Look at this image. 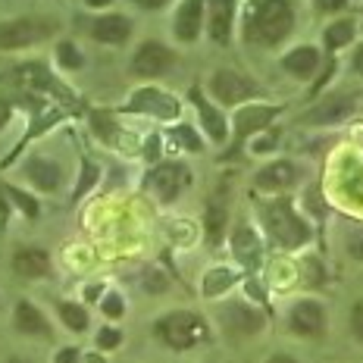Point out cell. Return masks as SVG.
Instances as JSON below:
<instances>
[{
  "mask_svg": "<svg viewBox=\"0 0 363 363\" xmlns=\"http://www.w3.org/2000/svg\"><path fill=\"white\" fill-rule=\"evenodd\" d=\"M291 32V6L289 0H260L247 19V38L263 44H276Z\"/></svg>",
  "mask_w": 363,
  "mask_h": 363,
  "instance_id": "obj_1",
  "label": "cell"
},
{
  "mask_svg": "<svg viewBox=\"0 0 363 363\" xmlns=\"http://www.w3.org/2000/svg\"><path fill=\"white\" fill-rule=\"evenodd\" d=\"M263 216H267V229L269 235L279 241L282 247H301L304 241L310 238V229L304 225V219L291 210L289 201H276L269 203L267 210H263Z\"/></svg>",
  "mask_w": 363,
  "mask_h": 363,
  "instance_id": "obj_2",
  "label": "cell"
},
{
  "mask_svg": "<svg viewBox=\"0 0 363 363\" xmlns=\"http://www.w3.org/2000/svg\"><path fill=\"white\" fill-rule=\"evenodd\" d=\"M157 332H160V338L169 347H179L182 351V347L198 345L201 338L207 335V326H203V320L194 313H172L157 323Z\"/></svg>",
  "mask_w": 363,
  "mask_h": 363,
  "instance_id": "obj_3",
  "label": "cell"
},
{
  "mask_svg": "<svg viewBox=\"0 0 363 363\" xmlns=\"http://www.w3.org/2000/svg\"><path fill=\"white\" fill-rule=\"evenodd\" d=\"M213 94L219 97L223 104H238V101H245V97H251L254 94V82H247L245 75H238V72H216L213 75Z\"/></svg>",
  "mask_w": 363,
  "mask_h": 363,
  "instance_id": "obj_4",
  "label": "cell"
},
{
  "mask_svg": "<svg viewBox=\"0 0 363 363\" xmlns=\"http://www.w3.org/2000/svg\"><path fill=\"white\" fill-rule=\"evenodd\" d=\"M185 182H188V172L182 169V166H176V163H163V166H157V169L150 172V188H154L163 201L179 198V191L185 188Z\"/></svg>",
  "mask_w": 363,
  "mask_h": 363,
  "instance_id": "obj_5",
  "label": "cell"
},
{
  "mask_svg": "<svg viewBox=\"0 0 363 363\" xmlns=\"http://www.w3.org/2000/svg\"><path fill=\"white\" fill-rule=\"evenodd\" d=\"M169 63H172L169 50H166L163 44H157V41H147V44H141L138 54H135L132 69L141 72V75H160V72L169 69Z\"/></svg>",
  "mask_w": 363,
  "mask_h": 363,
  "instance_id": "obj_6",
  "label": "cell"
},
{
  "mask_svg": "<svg viewBox=\"0 0 363 363\" xmlns=\"http://www.w3.org/2000/svg\"><path fill=\"white\" fill-rule=\"evenodd\" d=\"M128 107L138 110V113H154V116H160V119H172L179 113V104L172 101L169 94H163V91H154V88L138 91V94L132 97V104H128Z\"/></svg>",
  "mask_w": 363,
  "mask_h": 363,
  "instance_id": "obj_7",
  "label": "cell"
},
{
  "mask_svg": "<svg viewBox=\"0 0 363 363\" xmlns=\"http://www.w3.org/2000/svg\"><path fill=\"white\" fill-rule=\"evenodd\" d=\"M223 326L229 332H238V335H254L263 329V316L247 304H229L223 310Z\"/></svg>",
  "mask_w": 363,
  "mask_h": 363,
  "instance_id": "obj_8",
  "label": "cell"
},
{
  "mask_svg": "<svg viewBox=\"0 0 363 363\" xmlns=\"http://www.w3.org/2000/svg\"><path fill=\"white\" fill-rule=\"evenodd\" d=\"M291 329L298 335H320L323 332V307L316 301H301L291 310Z\"/></svg>",
  "mask_w": 363,
  "mask_h": 363,
  "instance_id": "obj_9",
  "label": "cell"
},
{
  "mask_svg": "<svg viewBox=\"0 0 363 363\" xmlns=\"http://www.w3.org/2000/svg\"><path fill=\"white\" fill-rule=\"evenodd\" d=\"M201 19H203V0H185L176 13V35L182 41H194L201 32Z\"/></svg>",
  "mask_w": 363,
  "mask_h": 363,
  "instance_id": "obj_10",
  "label": "cell"
},
{
  "mask_svg": "<svg viewBox=\"0 0 363 363\" xmlns=\"http://www.w3.org/2000/svg\"><path fill=\"white\" fill-rule=\"evenodd\" d=\"M232 16H235V0H210V35H213V41H229Z\"/></svg>",
  "mask_w": 363,
  "mask_h": 363,
  "instance_id": "obj_11",
  "label": "cell"
},
{
  "mask_svg": "<svg viewBox=\"0 0 363 363\" xmlns=\"http://www.w3.org/2000/svg\"><path fill=\"white\" fill-rule=\"evenodd\" d=\"M294 179H298V172H294L291 163H272L267 169L257 172V188H263V191H279V188H289Z\"/></svg>",
  "mask_w": 363,
  "mask_h": 363,
  "instance_id": "obj_12",
  "label": "cell"
},
{
  "mask_svg": "<svg viewBox=\"0 0 363 363\" xmlns=\"http://www.w3.org/2000/svg\"><path fill=\"white\" fill-rule=\"evenodd\" d=\"M91 32H94V38L104 41V44H119L132 35V22H128L125 16H104V19L94 22Z\"/></svg>",
  "mask_w": 363,
  "mask_h": 363,
  "instance_id": "obj_13",
  "label": "cell"
},
{
  "mask_svg": "<svg viewBox=\"0 0 363 363\" xmlns=\"http://www.w3.org/2000/svg\"><path fill=\"white\" fill-rule=\"evenodd\" d=\"M41 35L32 22H4L0 26V48H26Z\"/></svg>",
  "mask_w": 363,
  "mask_h": 363,
  "instance_id": "obj_14",
  "label": "cell"
},
{
  "mask_svg": "<svg viewBox=\"0 0 363 363\" xmlns=\"http://www.w3.org/2000/svg\"><path fill=\"white\" fill-rule=\"evenodd\" d=\"M351 107H354L351 97H332V101H326V104H320V107L310 110L304 116V123H335V119L347 116Z\"/></svg>",
  "mask_w": 363,
  "mask_h": 363,
  "instance_id": "obj_15",
  "label": "cell"
},
{
  "mask_svg": "<svg viewBox=\"0 0 363 363\" xmlns=\"http://www.w3.org/2000/svg\"><path fill=\"white\" fill-rule=\"evenodd\" d=\"M272 116H276V107H245V110H238V116H235L238 138H245V135H251V132H257V128H263Z\"/></svg>",
  "mask_w": 363,
  "mask_h": 363,
  "instance_id": "obj_16",
  "label": "cell"
},
{
  "mask_svg": "<svg viewBox=\"0 0 363 363\" xmlns=\"http://www.w3.org/2000/svg\"><path fill=\"white\" fill-rule=\"evenodd\" d=\"M232 247H235V257L245 263V267H257V263H260V241H257V235L247 229V225H241L235 232Z\"/></svg>",
  "mask_w": 363,
  "mask_h": 363,
  "instance_id": "obj_17",
  "label": "cell"
},
{
  "mask_svg": "<svg viewBox=\"0 0 363 363\" xmlns=\"http://www.w3.org/2000/svg\"><path fill=\"white\" fill-rule=\"evenodd\" d=\"M26 172H28V179H32L38 188H44V191H54V188L60 185V169H57L54 163L41 160V157L28 160L26 163Z\"/></svg>",
  "mask_w": 363,
  "mask_h": 363,
  "instance_id": "obj_18",
  "label": "cell"
},
{
  "mask_svg": "<svg viewBox=\"0 0 363 363\" xmlns=\"http://www.w3.org/2000/svg\"><path fill=\"white\" fill-rule=\"evenodd\" d=\"M13 267H16L19 276L35 279V276H44V272L50 269V260L44 251H19L16 260H13Z\"/></svg>",
  "mask_w": 363,
  "mask_h": 363,
  "instance_id": "obj_19",
  "label": "cell"
},
{
  "mask_svg": "<svg viewBox=\"0 0 363 363\" xmlns=\"http://www.w3.org/2000/svg\"><path fill=\"white\" fill-rule=\"evenodd\" d=\"M316 63H320V54H316L313 48H294L291 54H285L282 66L294 75H310L316 69Z\"/></svg>",
  "mask_w": 363,
  "mask_h": 363,
  "instance_id": "obj_20",
  "label": "cell"
},
{
  "mask_svg": "<svg viewBox=\"0 0 363 363\" xmlns=\"http://www.w3.org/2000/svg\"><path fill=\"white\" fill-rule=\"evenodd\" d=\"M16 326L22 332H28V335H48V323H44V316L38 313L32 304H26V301L16 307Z\"/></svg>",
  "mask_w": 363,
  "mask_h": 363,
  "instance_id": "obj_21",
  "label": "cell"
},
{
  "mask_svg": "<svg viewBox=\"0 0 363 363\" xmlns=\"http://www.w3.org/2000/svg\"><path fill=\"white\" fill-rule=\"evenodd\" d=\"M198 113H201L203 128L210 132V138H213V141H223V138H225V119L219 116V113L210 107V104H203V101H198Z\"/></svg>",
  "mask_w": 363,
  "mask_h": 363,
  "instance_id": "obj_22",
  "label": "cell"
},
{
  "mask_svg": "<svg viewBox=\"0 0 363 363\" xmlns=\"http://www.w3.org/2000/svg\"><path fill=\"white\" fill-rule=\"evenodd\" d=\"M351 38H354V22H351V19L332 22V26L326 28V48H329V50H338V48H345Z\"/></svg>",
  "mask_w": 363,
  "mask_h": 363,
  "instance_id": "obj_23",
  "label": "cell"
},
{
  "mask_svg": "<svg viewBox=\"0 0 363 363\" xmlns=\"http://www.w3.org/2000/svg\"><path fill=\"white\" fill-rule=\"evenodd\" d=\"M232 282H235V276H232L229 269H213L207 279H203V294H219V291L229 289Z\"/></svg>",
  "mask_w": 363,
  "mask_h": 363,
  "instance_id": "obj_24",
  "label": "cell"
},
{
  "mask_svg": "<svg viewBox=\"0 0 363 363\" xmlns=\"http://www.w3.org/2000/svg\"><path fill=\"white\" fill-rule=\"evenodd\" d=\"M60 316H63V323L69 329H75V332H82L88 326V313L82 307H75V304H60Z\"/></svg>",
  "mask_w": 363,
  "mask_h": 363,
  "instance_id": "obj_25",
  "label": "cell"
},
{
  "mask_svg": "<svg viewBox=\"0 0 363 363\" xmlns=\"http://www.w3.org/2000/svg\"><path fill=\"white\" fill-rule=\"evenodd\" d=\"M223 225H225V210L219 207V203H210V210H207V235H210V241L223 238Z\"/></svg>",
  "mask_w": 363,
  "mask_h": 363,
  "instance_id": "obj_26",
  "label": "cell"
},
{
  "mask_svg": "<svg viewBox=\"0 0 363 363\" xmlns=\"http://www.w3.org/2000/svg\"><path fill=\"white\" fill-rule=\"evenodd\" d=\"M172 138H176V145L188 147V150H198V147H201V141H198V135L191 132V125H179V128H172Z\"/></svg>",
  "mask_w": 363,
  "mask_h": 363,
  "instance_id": "obj_27",
  "label": "cell"
},
{
  "mask_svg": "<svg viewBox=\"0 0 363 363\" xmlns=\"http://www.w3.org/2000/svg\"><path fill=\"white\" fill-rule=\"evenodd\" d=\"M6 194H10V198L19 203L26 216H38V201H35V198H28V194L19 191V188H6Z\"/></svg>",
  "mask_w": 363,
  "mask_h": 363,
  "instance_id": "obj_28",
  "label": "cell"
},
{
  "mask_svg": "<svg viewBox=\"0 0 363 363\" xmlns=\"http://www.w3.org/2000/svg\"><path fill=\"white\" fill-rule=\"evenodd\" d=\"M60 63L69 66V69H75V66H82V57L75 54L72 44H60Z\"/></svg>",
  "mask_w": 363,
  "mask_h": 363,
  "instance_id": "obj_29",
  "label": "cell"
},
{
  "mask_svg": "<svg viewBox=\"0 0 363 363\" xmlns=\"http://www.w3.org/2000/svg\"><path fill=\"white\" fill-rule=\"evenodd\" d=\"M347 254H351L354 260H363V229L347 238Z\"/></svg>",
  "mask_w": 363,
  "mask_h": 363,
  "instance_id": "obj_30",
  "label": "cell"
},
{
  "mask_svg": "<svg viewBox=\"0 0 363 363\" xmlns=\"http://www.w3.org/2000/svg\"><path fill=\"white\" fill-rule=\"evenodd\" d=\"M101 307H104V313H107V316H119V313H123V298H119V294H107Z\"/></svg>",
  "mask_w": 363,
  "mask_h": 363,
  "instance_id": "obj_31",
  "label": "cell"
},
{
  "mask_svg": "<svg viewBox=\"0 0 363 363\" xmlns=\"http://www.w3.org/2000/svg\"><path fill=\"white\" fill-rule=\"evenodd\" d=\"M94 179H97V169L91 163H85V179H82V185L75 188V198H79V194H85L91 185H94Z\"/></svg>",
  "mask_w": 363,
  "mask_h": 363,
  "instance_id": "obj_32",
  "label": "cell"
},
{
  "mask_svg": "<svg viewBox=\"0 0 363 363\" xmlns=\"http://www.w3.org/2000/svg\"><path fill=\"white\" fill-rule=\"evenodd\" d=\"M351 329H354V335L363 342V301L354 307V313H351Z\"/></svg>",
  "mask_w": 363,
  "mask_h": 363,
  "instance_id": "obj_33",
  "label": "cell"
},
{
  "mask_svg": "<svg viewBox=\"0 0 363 363\" xmlns=\"http://www.w3.org/2000/svg\"><path fill=\"white\" fill-rule=\"evenodd\" d=\"M97 345L101 347H116L119 345V332L116 329H104L101 335H97Z\"/></svg>",
  "mask_w": 363,
  "mask_h": 363,
  "instance_id": "obj_34",
  "label": "cell"
},
{
  "mask_svg": "<svg viewBox=\"0 0 363 363\" xmlns=\"http://www.w3.org/2000/svg\"><path fill=\"white\" fill-rule=\"evenodd\" d=\"M94 128H97V135H101V138H113V123L107 116H94Z\"/></svg>",
  "mask_w": 363,
  "mask_h": 363,
  "instance_id": "obj_35",
  "label": "cell"
},
{
  "mask_svg": "<svg viewBox=\"0 0 363 363\" xmlns=\"http://www.w3.org/2000/svg\"><path fill=\"white\" fill-rule=\"evenodd\" d=\"M57 363H79V351H75V347H63V351H60V357H57Z\"/></svg>",
  "mask_w": 363,
  "mask_h": 363,
  "instance_id": "obj_36",
  "label": "cell"
},
{
  "mask_svg": "<svg viewBox=\"0 0 363 363\" xmlns=\"http://www.w3.org/2000/svg\"><path fill=\"white\" fill-rule=\"evenodd\" d=\"M316 6L320 10H338V6H345V0H316Z\"/></svg>",
  "mask_w": 363,
  "mask_h": 363,
  "instance_id": "obj_37",
  "label": "cell"
},
{
  "mask_svg": "<svg viewBox=\"0 0 363 363\" xmlns=\"http://www.w3.org/2000/svg\"><path fill=\"white\" fill-rule=\"evenodd\" d=\"M354 72H357V75H363V44H360V48H357V54H354Z\"/></svg>",
  "mask_w": 363,
  "mask_h": 363,
  "instance_id": "obj_38",
  "label": "cell"
},
{
  "mask_svg": "<svg viewBox=\"0 0 363 363\" xmlns=\"http://www.w3.org/2000/svg\"><path fill=\"white\" fill-rule=\"evenodd\" d=\"M138 4L145 6V10H160V6H166L169 0H138Z\"/></svg>",
  "mask_w": 363,
  "mask_h": 363,
  "instance_id": "obj_39",
  "label": "cell"
},
{
  "mask_svg": "<svg viewBox=\"0 0 363 363\" xmlns=\"http://www.w3.org/2000/svg\"><path fill=\"white\" fill-rule=\"evenodd\" d=\"M269 363H294L289 354H276V357H269Z\"/></svg>",
  "mask_w": 363,
  "mask_h": 363,
  "instance_id": "obj_40",
  "label": "cell"
},
{
  "mask_svg": "<svg viewBox=\"0 0 363 363\" xmlns=\"http://www.w3.org/2000/svg\"><path fill=\"white\" fill-rule=\"evenodd\" d=\"M6 116H10V107H6V104H4V101H0V125H4V123H6Z\"/></svg>",
  "mask_w": 363,
  "mask_h": 363,
  "instance_id": "obj_41",
  "label": "cell"
},
{
  "mask_svg": "<svg viewBox=\"0 0 363 363\" xmlns=\"http://www.w3.org/2000/svg\"><path fill=\"white\" fill-rule=\"evenodd\" d=\"M157 147H160V145H157V138H150L147 141V157H157Z\"/></svg>",
  "mask_w": 363,
  "mask_h": 363,
  "instance_id": "obj_42",
  "label": "cell"
},
{
  "mask_svg": "<svg viewBox=\"0 0 363 363\" xmlns=\"http://www.w3.org/2000/svg\"><path fill=\"white\" fill-rule=\"evenodd\" d=\"M104 4H110V0H88V6H104Z\"/></svg>",
  "mask_w": 363,
  "mask_h": 363,
  "instance_id": "obj_43",
  "label": "cell"
},
{
  "mask_svg": "<svg viewBox=\"0 0 363 363\" xmlns=\"http://www.w3.org/2000/svg\"><path fill=\"white\" fill-rule=\"evenodd\" d=\"M88 363H101V357H88Z\"/></svg>",
  "mask_w": 363,
  "mask_h": 363,
  "instance_id": "obj_44",
  "label": "cell"
},
{
  "mask_svg": "<svg viewBox=\"0 0 363 363\" xmlns=\"http://www.w3.org/2000/svg\"><path fill=\"white\" fill-rule=\"evenodd\" d=\"M10 363H26V360H10Z\"/></svg>",
  "mask_w": 363,
  "mask_h": 363,
  "instance_id": "obj_45",
  "label": "cell"
}]
</instances>
